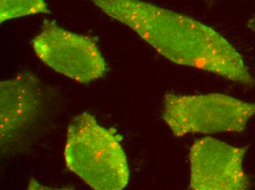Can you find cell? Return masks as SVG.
Returning a JSON list of instances; mask_svg holds the SVG:
<instances>
[{"label": "cell", "instance_id": "obj_1", "mask_svg": "<svg viewBox=\"0 0 255 190\" xmlns=\"http://www.w3.org/2000/svg\"><path fill=\"white\" fill-rule=\"evenodd\" d=\"M90 1L136 32L169 61L255 87V78L242 56L221 34L203 23L142 0Z\"/></svg>", "mask_w": 255, "mask_h": 190}, {"label": "cell", "instance_id": "obj_2", "mask_svg": "<svg viewBox=\"0 0 255 190\" xmlns=\"http://www.w3.org/2000/svg\"><path fill=\"white\" fill-rule=\"evenodd\" d=\"M121 139L94 116L81 113L68 125L64 151L67 168L91 189H124L130 171Z\"/></svg>", "mask_w": 255, "mask_h": 190}, {"label": "cell", "instance_id": "obj_3", "mask_svg": "<svg viewBox=\"0 0 255 190\" xmlns=\"http://www.w3.org/2000/svg\"><path fill=\"white\" fill-rule=\"evenodd\" d=\"M254 117L255 103L223 94H166L163 101V120L176 137L241 132Z\"/></svg>", "mask_w": 255, "mask_h": 190}, {"label": "cell", "instance_id": "obj_4", "mask_svg": "<svg viewBox=\"0 0 255 190\" xmlns=\"http://www.w3.org/2000/svg\"><path fill=\"white\" fill-rule=\"evenodd\" d=\"M37 57L56 72L80 83L103 78L107 66L96 42L46 21L32 40Z\"/></svg>", "mask_w": 255, "mask_h": 190}, {"label": "cell", "instance_id": "obj_5", "mask_svg": "<svg viewBox=\"0 0 255 190\" xmlns=\"http://www.w3.org/2000/svg\"><path fill=\"white\" fill-rule=\"evenodd\" d=\"M247 150L211 137L196 140L189 151V189H249L250 179L243 167Z\"/></svg>", "mask_w": 255, "mask_h": 190}, {"label": "cell", "instance_id": "obj_6", "mask_svg": "<svg viewBox=\"0 0 255 190\" xmlns=\"http://www.w3.org/2000/svg\"><path fill=\"white\" fill-rule=\"evenodd\" d=\"M1 146H8L38 120L43 109L41 83L34 74L22 72L0 83Z\"/></svg>", "mask_w": 255, "mask_h": 190}, {"label": "cell", "instance_id": "obj_7", "mask_svg": "<svg viewBox=\"0 0 255 190\" xmlns=\"http://www.w3.org/2000/svg\"><path fill=\"white\" fill-rule=\"evenodd\" d=\"M49 13L45 0H0L1 23L26 15Z\"/></svg>", "mask_w": 255, "mask_h": 190}]
</instances>
